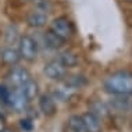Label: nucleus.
Listing matches in <instances>:
<instances>
[{
    "instance_id": "f257e3e1",
    "label": "nucleus",
    "mask_w": 132,
    "mask_h": 132,
    "mask_svg": "<svg viewBox=\"0 0 132 132\" xmlns=\"http://www.w3.org/2000/svg\"><path fill=\"white\" fill-rule=\"evenodd\" d=\"M106 92L116 96H131L132 95V72L118 71L114 72L104 81Z\"/></svg>"
},
{
    "instance_id": "f03ea898",
    "label": "nucleus",
    "mask_w": 132,
    "mask_h": 132,
    "mask_svg": "<svg viewBox=\"0 0 132 132\" xmlns=\"http://www.w3.org/2000/svg\"><path fill=\"white\" fill-rule=\"evenodd\" d=\"M18 47H20V56L27 61H34L36 60L38 56V43L32 36L24 35L18 40Z\"/></svg>"
},
{
    "instance_id": "7ed1b4c3",
    "label": "nucleus",
    "mask_w": 132,
    "mask_h": 132,
    "mask_svg": "<svg viewBox=\"0 0 132 132\" xmlns=\"http://www.w3.org/2000/svg\"><path fill=\"white\" fill-rule=\"evenodd\" d=\"M50 31H53L57 36H60L64 40H68V39L74 35V27L72 22L67 18V17H57L53 20Z\"/></svg>"
},
{
    "instance_id": "20e7f679",
    "label": "nucleus",
    "mask_w": 132,
    "mask_h": 132,
    "mask_svg": "<svg viewBox=\"0 0 132 132\" xmlns=\"http://www.w3.org/2000/svg\"><path fill=\"white\" fill-rule=\"evenodd\" d=\"M43 74L53 81H61L65 78L67 68L59 61V60H52V61L45 64Z\"/></svg>"
},
{
    "instance_id": "39448f33",
    "label": "nucleus",
    "mask_w": 132,
    "mask_h": 132,
    "mask_svg": "<svg viewBox=\"0 0 132 132\" xmlns=\"http://www.w3.org/2000/svg\"><path fill=\"white\" fill-rule=\"evenodd\" d=\"M27 104H28V99L24 96V93L21 92V89L20 88L11 89L7 106H10L13 110H15V111H24V110L27 109Z\"/></svg>"
},
{
    "instance_id": "423d86ee",
    "label": "nucleus",
    "mask_w": 132,
    "mask_h": 132,
    "mask_svg": "<svg viewBox=\"0 0 132 132\" xmlns=\"http://www.w3.org/2000/svg\"><path fill=\"white\" fill-rule=\"evenodd\" d=\"M7 78H9L10 84H11L14 88H21L28 79H31V75H29V72H28V70L22 68V67H14V68H11V71L9 72Z\"/></svg>"
},
{
    "instance_id": "0eeeda50",
    "label": "nucleus",
    "mask_w": 132,
    "mask_h": 132,
    "mask_svg": "<svg viewBox=\"0 0 132 132\" xmlns=\"http://www.w3.org/2000/svg\"><path fill=\"white\" fill-rule=\"evenodd\" d=\"M39 109H40V111L47 117L54 116L56 111H57V106H56L54 99H53L50 95H42L40 97H39Z\"/></svg>"
},
{
    "instance_id": "6e6552de",
    "label": "nucleus",
    "mask_w": 132,
    "mask_h": 132,
    "mask_svg": "<svg viewBox=\"0 0 132 132\" xmlns=\"http://www.w3.org/2000/svg\"><path fill=\"white\" fill-rule=\"evenodd\" d=\"M49 21V17H47V13H43V11H34L28 15L27 18V22L31 28H43Z\"/></svg>"
},
{
    "instance_id": "1a4fd4ad",
    "label": "nucleus",
    "mask_w": 132,
    "mask_h": 132,
    "mask_svg": "<svg viewBox=\"0 0 132 132\" xmlns=\"http://www.w3.org/2000/svg\"><path fill=\"white\" fill-rule=\"evenodd\" d=\"M82 120H84V124L86 127L88 132H102V124H100V118L92 114L90 111L85 113L84 116H81Z\"/></svg>"
},
{
    "instance_id": "9d476101",
    "label": "nucleus",
    "mask_w": 132,
    "mask_h": 132,
    "mask_svg": "<svg viewBox=\"0 0 132 132\" xmlns=\"http://www.w3.org/2000/svg\"><path fill=\"white\" fill-rule=\"evenodd\" d=\"M0 57H2V61L4 64H7V65H15V64L21 60L20 52L15 50V49H13V47L3 49Z\"/></svg>"
},
{
    "instance_id": "9b49d317",
    "label": "nucleus",
    "mask_w": 132,
    "mask_h": 132,
    "mask_svg": "<svg viewBox=\"0 0 132 132\" xmlns=\"http://www.w3.org/2000/svg\"><path fill=\"white\" fill-rule=\"evenodd\" d=\"M53 95H54L56 99H59V100H61V102H68L70 99L75 95V89L68 86L67 84H63V85H60V86L54 88Z\"/></svg>"
},
{
    "instance_id": "f8f14e48",
    "label": "nucleus",
    "mask_w": 132,
    "mask_h": 132,
    "mask_svg": "<svg viewBox=\"0 0 132 132\" xmlns=\"http://www.w3.org/2000/svg\"><path fill=\"white\" fill-rule=\"evenodd\" d=\"M20 89H21V92L24 93V96L28 99V102L36 97L38 92H39V86H38V84L34 79H28Z\"/></svg>"
},
{
    "instance_id": "ddd939ff",
    "label": "nucleus",
    "mask_w": 132,
    "mask_h": 132,
    "mask_svg": "<svg viewBox=\"0 0 132 132\" xmlns=\"http://www.w3.org/2000/svg\"><path fill=\"white\" fill-rule=\"evenodd\" d=\"M59 61L65 67V68H72V67L78 65L79 60H78V56H77L74 52H71V50H65V52H63L61 54H60Z\"/></svg>"
},
{
    "instance_id": "4468645a",
    "label": "nucleus",
    "mask_w": 132,
    "mask_h": 132,
    "mask_svg": "<svg viewBox=\"0 0 132 132\" xmlns=\"http://www.w3.org/2000/svg\"><path fill=\"white\" fill-rule=\"evenodd\" d=\"M45 42L46 45L49 46L50 49H54V50H57V49H61L64 46V39H61L60 36H57V35L54 34L53 31H46L45 32Z\"/></svg>"
},
{
    "instance_id": "2eb2a0df",
    "label": "nucleus",
    "mask_w": 132,
    "mask_h": 132,
    "mask_svg": "<svg viewBox=\"0 0 132 132\" xmlns=\"http://www.w3.org/2000/svg\"><path fill=\"white\" fill-rule=\"evenodd\" d=\"M90 113L95 114L97 118H106V117H109L110 110H109V107H107L104 103L95 100V102L90 103Z\"/></svg>"
},
{
    "instance_id": "dca6fc26",
    "label": "nucleus",
    "mask_w": 132,
    "mask_h": 132,
    "mask_svg": "<svg viewBox=\"0 0 132 132\" xmlns=\"http://www.w3.org/2000/svg\"><path fill=\"white\" fill-rule=\"evenodd\" d=\"M64 84H67L68 86H71L72 89H81L84 88L85 85L88 84V79L85 78L84 75H79V74H77V75H70V77H65V82Z\"/></svg>"
},
{
    "instance_id": "f3484780",
    "label": "nucleus",
    "mask_w": 132,
    "mask_h": 132,
    "mask_svg": "<svg viewBox=\"0 0 132 132\" xmlns=\"http://www.w3.org/2000/svg\"><path fill=\"white\" fill-rule=\"evenodd\" d=\"M68 127L72 132H88L81 116H72L68 120Z\"/></svg>"
},
{
    "instance_id": "a211bd4d",
    "label": "nucleus",
    "mask_w": 132,
    "mask_h": 132,
    "mask_svg": "<svg viewBox=\"0 0 132 132\" xmlns=\"http://www.w3.org/2000/svg\"><path fill=\"white\" fill-rule=\"evenodd\" d=\"M111 106H113V109L117 110V111H128V110L132 107V103L122 96V97L113 99V100H111Z\"/></svg>"
},
{
    "instance_id": "6ab92c4d",
    "label": "nucleus",
    "mask_w": 132,
    "mask_h": 132,
    "mask_svg": "<svg viewBox=\"0 0 132 132\" xmlns=\"http://www.w3.org/2000/svg\"><path fill=\"white\" fill-rule=\"evenodd\" d=\"M35 9L38 11H43V13H49L52 9V4H50V0H32Z\"/></svg>"
},
{
    "instance_id": "aec40b11",
    "label": "nucleus",
    "mask_w": 132,
    "mask_h": 132,
    "mask_svg": "<svg viewBox=\"0 0 132 132\" xmlns=\"http://www.w3.org/2000/svg\"><path fill=\"white\" fill-rule=\"evenodd\" d=\"M17 38H18V35H17V29L14 27H9L6 31V40L9 45H13L14 42L17 40Z\"/></svg>"
},
{
    "instance_id": "412c9836",
    "label": "nucleus",
    "mask_w": 132,
    "mask_h": 132,
    "mask_svg": "<svg viewBox=\"0 0 132 132\" xmlns=\"http://www.w3.org/2000/svg\"><path fill=\"white\" fill-rule=\"evenodd\" d=\"M10 92H11V89H10L9 86H6V85H0V102H2L3 104H7V103H9Z\"/></svg>"
},
{
    "instance_id": "4be33fe9",
    "label": "nucleus",
    "mask_w": 132,
    "mask_h": 132,
    "mask_svg": "<svg viewBox=\"0 0 132 132\" xmlns=\"http://www.w3.org/2000/svg\"><path fill=\"white\" fill-rule=\"evenodd\" d=\"M21 128H22L24 131H32L34 129V121H32V118H24L21 120Z\"/></svg>"
},
{
    "instance_id": "5701e85b",
    "label": "nucleus",
    "mask_w": 132,
    "mask_h": 132,
    "mask_svg": "<svg viewBox=\"0 0 132 132\" xmlns=\"http://www.w3.org/2000/svg\"><path fill=\"white\" fill-rule=\"evenodd\" d=\"M4 129H7V122H6L4 116H2V114H0V132H3Z\"/></svg>"
},
{
    "instance_id": "b1692460",
    "label": "nucleus",
    "mask_w": 132,
    "mask_h": 132,
    "mask_svg": "<svg viewBox=\"0 0 132 132\" xmlns=\"http://www.w3.org/2000/svg\"><path fill=\"white\" fill-rule=\"evenodd\" d=\"M3 132H13V131H9V129H4V131H3Z\"/></svg>"
},
{
    "instance_id": "393cba45",
    "label": "nucleus",
    "mask_w": 132,
    "mask_h": 132,
    "mask_svg": "<svg viewBox=\"0 0 132 132\" xmlns=\"http://www.w3.org/2000/svg\"><path fill=\"white\" fill-rule=\"evenodd\" d=\"M128 2H131V3H132V0H128Z\"/></svg>"
}]
</instances>
